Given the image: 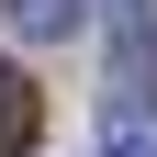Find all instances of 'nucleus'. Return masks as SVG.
<instances>
[{
  "mask_svg": "<svg viewBox=\"0 0 157 157\" xmlns=\"http://www.w3.org/2000/svg\"><path fill=\"white\" fill-rule=\"evenodd\" d=\"M101 157H157V124H101Z\"/></svg>",
  "mask_w": 157,
  "mask_h": 157,
  "instance_id": "obj_3",
  "label": "nucleus"
},
{
  "mask_svg": "<svg viewBox=\"0 0 157 157\" xmlns=\"http://www.w3.org/2000/svg\"><path fill=\"white\" fill-rule=\"evenodd\" d=\"M34 124H45L34 78H23V67H0V157H23V146H34Z\"/></svg>",
  "mask_w": 157,
  "mask_h": 157,
  "instance_id": "obj_2",
  "label": "nucleus"
},
{
  "mask_svg": "<svg viewBox=\"0 0 157 157\" xmlns=\"http://www.w3.org/2000/svg\"><path fill=\"white\" fill-rule=\"evenodd\" d=\"M78 11H90V0H0V23L23 34V45H67V34H78Z\"/></svg>",
  "mask_w": 157,
  "mask_h": 157,
  "instance_id": "obj_1",
  "label": "nucleus"
},
{
  "mask_svg": "<svg viewBox=\"0 0 157 157\" xmlns=\"http://www.w3.org/2000/svg\"><path fill=\"white\" fill-rule=\"evenodd\" d=\"M112 11H146V0H112Z\"/></svg>",
  "mask_w": 157,
  "mask_h": 157,
  "instance_id": "obj_4",
  "label": "nucleus"
}]
</instances>
